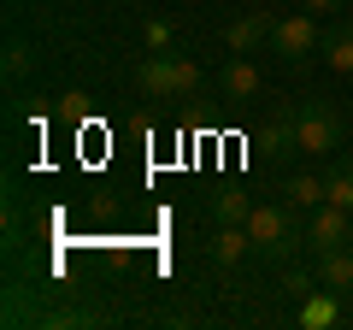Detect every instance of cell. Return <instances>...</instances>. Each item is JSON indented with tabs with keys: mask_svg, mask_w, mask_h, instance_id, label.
<instances>
[{
	"mask_svg": "<svg viewBox=\"0 0 353 330\" xmlns=\"http://www.w3.org/2000/svg\"><path fill=\"white\" fill-rule=\"evenodd\" d=\"M141 36H148V53H171V48H176V30L165 24V18H148V30H141Z\"/></svg>",
	"mask_w": 353,
	"mask_h": 330,
	"instance_id": "e0dca14e",
	"label": "cell"
},
{
	"mask_svg": "<svg viewBox=\"0 0 353 330\" xmlns=\"http://www.w3.org/2000/svg\"><path fill=\"white\" fill-rule=\"evenodd\" d=\"M324 65L330 71H347L353 77V24H336V30H324Z\"/></svg>",
	"mask_w": 353,
	"mask_h": 330,
	"instance_id": "7c38bea8",
	"label": "cell"
},
{
	"mask_svg": "<svg viewBox=\"0 0 353 330\" xmlns=\"http://www.w3.org/2000/svg\"><path fill=\"white\" fill-rule=\"evenodd\" d=\"M218 95H224V101H236V106L259 101V65H253L248 53H230L224 71H218Z\"/></svg>",
	"mask_w": 353,
	"mask_h": 330,
	"instance_id": "8992f818",
	"label": "cell"
},
{
	"mask_svg": "<svg viewBox=\"0 0 353 330\" xmlns=\"http://www.w3.org/2000/svg\"><path fill=\"white\" fill-rule=\"evenodd\" d=\"M289 118H294V142H301V153L324 159V153L341 148V124H336V113H330L324 101H301V106H289Z\"/></svg>",
	"mask_w": 353,
	"mask_h": 330,
	"instance_id": "3957f363",
	"label": "cell"
},
{
	"mask_svg": "<svg viewBox=\"0 0 353 330\" xmlns=\"http://www.w3.org/2000/svg\"><path fill=\"white\" fill-rule=\"evenodd\" d=\"M318 48H324V36H318V18H312V12L277 18V30H271V53H277L283 65H306Z\"/></svg>",
	"mask_w": 353,
	"mask_h": 330,
	"instance_id": "277c9868",
	"label": "cell"
},
{
	"mask_svg": "<svg viewBox=\"0 0 353 330\" xmlns=\"http://www.w3.org/2000/svg\"><path fill=\"white\" fill-rule=\"evenodd\" d=\"M271 30H277V24H271V12H248V18H236V24L224 30V48L230 53H259L265 41H271Z\"/></svg>",
	"mask_w": 353,
	"mask_h": 330,
	"instance_id": "52a82bcc",
	"label": "cell"
},
{
	"mask_svg": "<svg viewBox=\"0 0 353 330\" xmlns=\"http://www.w3.org/2000/svg\"><path fill=\"white\" fill-rule=\"evenodd\" d=\"M283 201L294 206V213H312L318 201H324V177H312V171H301V177L283 183Z\"/></svg>",
	"mask_w": 353,
	"mask_h": 330,
	"instance_id": "5bb4252c",
	"label": "cell"
},
{
	"mask_svg": "<svg viewBox=\"0 0 353 330\" xmlns=\"http://www.w3.org/2000/svg\"><path fill=\"white\" fill-rule=\"evenodd\" d=\"M341 0H301V12H312V18H324V12H336Z\"/></svg>",
	"mask_w": 353,
	"mask_h": 330,
	"instance_id": "ac0fdd59",
	"label": "cell"
},
{
	"mask_svg": "<svg viewBox=\"0 0 353 330\" xmlns=\"http://www.w3.org/2000/svg\"><path fill=\"white\" fill-rule=\"evenodd\" d=\"M324 201H336V206H347V213H353V159H336L324 171Z\"/></svg>",
	"mask_w": 353,
	"mask_h": 330,
	"instance_id": "9a60e30c",
	"label": "cell"
},
{
	"mask_svg": "<svg viewBox=\"0 0 353 330\" xmlns=\"http://www.w3.org/2000/svg\"><path fill=\"white\" fill-rule=\"evenodd\" d=\"M136 83H141L148 101H183V95L201 89V65L183 59V53H148L141 71H136Z\"/></svg>",
	"mask_w": 353,
	"mask_h": 330,
	"instance_id": "7a4b0ae2",
	"label": "cell"
},
{
	"mask_svg": "<svg viewBox=\"0 0 353 330\" xmlns=\"http://www.w3.org/2000/svg\"><path fill=\"white\" fill-rule=\"evenodd\" d=\"M347 318H353V289H347Z\"/></svg>",
	"mask_w": 353,
	"mask_h": 330,
	"instance_id": "d6986e66",
	"label": "cell"
},
{
	"mask_svg": "<svg viewBox=\"0 0 353 330\" xmlns=\"http://www.w3.org/2000/svg\"><path fill=\"white\" fill-rule=\"evenodd\" d=\"M353 242V213L336 201H318L312 213H306V248L312 254H324V248H347Z\"/></svg>",
	"mask_w": 353,
	"mask_h": 330,
	"instance_id": "5b68a950",
	"label": "cell"
},
{
	"mask_svg": "<svg viewBox=\"0 0 353 330\" xmlns=\"http://www.w3.org/2000/svg\"><path fill=\"white\" fill-rule=\"evenodd\" d=\"M0 65H6V77H24L30 71V41L24 36H6V59H0Z\"/></svg>",
	"mask_w": 353,
	"mask_h": 330,
	"instance_id": "2e32d148",
	"label": "cell"
},
{
	"mask_svg": "<svg viewBox=\"0 0 353 330\" xmlns=\"http://www.w3.org/2000/svg\"><path fill=\"white\" fill-rule=\"evenodd\" d=\"M341 318H347V295H336V289L306 295V307H301V324L306 330H330V324H341Z\"/></svg>",
	"mask_w": 353,
	"mask_h": 330,
	"instance_id": "30bf717a",
	"label": "cell"
},
{
	"mask_svg": "<svg viewBox=\"0 0 353 330\" xmlns=\"http://www.w3.org/2000/svg\"><path fill=\"white\" fill-rule=\"evenodd\" d=\"M248 236H253V254L265 260H289L294 254V242H306V230L294 224V206H271V201H253L248 213Z\"/></svg>",
	"mask_w": 353,
	"mask_h": 330,
	"instance_id": "6da1fadb",
	"label": "cell"
},
{
	"mask_svg": "<svg viewBox=\"0 0 353 330\" xmlns=\"http://www.w3.org/2000/svg\"><path fill=\"white\" fill-rule=\"evenodd\" d=\"M318 289H336V295H347L353 289V242L347 248H324V254H318Z\"/></svg>",
	"mask_w": 353,
	"mask_h": 330,
	"instance_id": "9c48e42d",
	"label": "cell"
},
{
	"mask_svg": "<svg viewBox=\"0 0 353 330\" xmlns=\"http://www.w3.org/2000/svg\"><path fill=\"white\" fill-rule=\"evenodd\" d=\"M248 213H253V201L236 189V183H224V189L212 195V224H248Z\"/></svg>",
	"mask_w": 353,
	"mask_h": 330,
	"instance_id": "4fadbf2b",
	"label": "cell"
},
{
	"mask_svg": "<svg viewBox=\"0 0 353 330\" xmlns=\"http://www.w3.org/2000/svg\"><path fill=\"white\" fill-rule=\"evenodd\" d=\"M259 153H265L271 165H283L289 153H301V142H294V118H289V113H277L271 124L259 130Z\"/></svg>",
	"mask_w": 353,
	"mask_h": 330,
	"instance_id": "8fae6325",
	"label": "cell"
},
{
	"mask_svg": "<svg viewBox=\"0 0 353 330\" xmlns=\"http://www.w3.org/2000/svg\"><path fill=\"white\" fill-rule=\"evenodd\" d=\"M206 254H212V266H241V260L253 254V236H248V224H218L212 230V248H206Z\"/></svg>",
	"mask_w": 353,
	"mask_h": 330,
	"instance_id": "ba28073f",
	"label": "cell"
}]
</instances>
